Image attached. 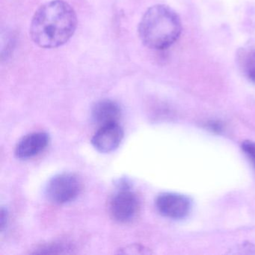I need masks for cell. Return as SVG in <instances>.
<instances>
[{
  "mask_svg": "<svg viewBox=\"0 0 255 255\" xmlns=\"http://www.w3.org/2000/svg\"><path fill=\"white\" fill-rule=\"evenodd\" d=\"M77 26V14L74 8L64 0H53L35 11L29 35L41 48H57L71 39Z\"/></svg>",
  "mask_w": 255,
  "mask_h": 255,
  "instance_id": "1",
  "label": "cell"
},
{
  "mask_svg": "<svg viewBox=\"0 0 255 255\" xmlns=\"http://www.w3.org/2000/svg\"><path fill=\"white\" fill-rule=\"evenodd\" d=\"M183 30L181 19L168 5L158 4L149 8L138 24L140 39L147 48L163 50L180 38Z\"/></svg>",
  "mask_w": 255,
  "mask_h": 255,
  "instance_id": "2",
  "label": "cell"
},
{
  "mask_svg": "<svg viewBox=\"0 0 255 255\" xmlns=\"http://www.w3.org/2000/svg\"><path fill=\"white\" fill-rule=\"evenodd\" d=\"M81 189V181L77 175L72 173H62L49 180L45 194L51 202L65 204L75 200Z\"/></svg>",
  "mask_w": 255,
  "mask_h": 255,
  "instance_id": "3",
  "label": "cell"
},
{
  "mask_svg": "<svg viewBox=\"0 0 255 255\" xmlns=\"http://www.w3.org/2000/svg\"><path fill=\"white\" fill-rule=\"evenodd\" d=\"M139 200L127 184L115 193L110 201V210L115 220L128 223L136 217L139 210Z\"/></svg>",
  "mask_w": 255,
  "mask_h": 255,
  "instance_id": "4",
  "label": "cell"
},
{
  "mask_svg": "<svg viewBox=\"0 0 255 255\" xmlns=\"http://www.w3.org/2000/svg\"><path fill=\"white\" fill-rule=\"evenodd\" d=\"M156 207L158 211L170 219L184 218L191 208L189 200L186 197L176 193H163L157 197Z\"/></svg>",
  "mask_w": 255,
  "mask_h": 255,
  "instance_id": "5",
  "label": "cell"
},
{
  "mask_svg": "<svg viewBox=\"0 0 255 255\" xmlns=\"http://www.w3.org/2000/svg\"><path fill=\"white\" fill-rule=\"evenodd\" d=\"M124 138V130L119 123L100 127L92 139L94 147L101 153H110L117 149Z\"/></svg>",
  "mask_w": 255,
  "mask_h": 255,
  "instance_id": "6",
  "label": "cell"
},
{
  "mask_svg": "<svg viewBox=\"0 0 255 255\" xmlns=\"http://www.w3.org/2000/svg\"><path fill=\"white\" fill-rule=\"evenodd\" d=\"M49 143L50 135L47 132H37L28 134L17 144L16 156L19 159H30L44 151Z\"/></svg>",
  "mask_w": 255,
  "mask_h": 255,
  "instance_id": "7",
  "label": "cell"
},
{
  "mask_svg": "<svg viewBox=\"0 0 255 255\" xmlns=\"http://www.w3.org/2000/svg\"><path fill=\"white\" fill-rule=\"evenodd\" d=\"M92 119L100 125L118 123L122 115L120 106L111 100H102L95 104L92 108Z\"/></svg>",
  "mask_w": 255,
  "mask_h": 255,
  "instance_id": "8",
  "label": "cell"
},
{
  "mask_svg": "<svg viewBox=\"0 0 255 255\" xmlns=\"http://www.w3.org/2000/svg\"><path fill=\"white\" fill-rule=\"evenodd\" d=\"M238 62L244 75L255 84V48L241 50L238 54Z\"/></svg>",
  "mask_w": 255,
  "mask_h": 255,
  "instance_id": "9",
  "label": "cell"
},
{
  "mask_svg": "<svg viewBox=\"0 0 255 255\" xmlns=\"http://www.w3.org/2000/svg\"><path fill=\"white\" fill-rule=\"evenodd\" d=\"M243 149L255 166V143L246 141L243 144Z\"/></svg>",
  "mask_w": 255,
  "mask_h": 255,
  "instance_id": "10",
  "label": "cell"
},
{
  "mask_svg": "<svg viewBox=\"0 0 255 255\" xmlns=\"http://www.w3.org/2000/svg\"><path fill=\"white\" fill-rule=\"evenodd\" d=\"M8 220V213L7 209L2 207L1 209V216H0V226L1 231H3L6 228Z\"/></svg>",
  "mask_w": 255,
  "mask_h": 255,
  "instance_id": "11",
  "label": "cell"
}]
</instances>
